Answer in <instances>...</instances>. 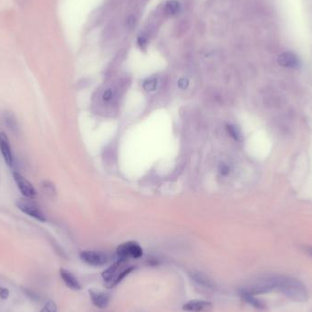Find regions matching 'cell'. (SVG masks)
I'll list each match as a JSON object with an SVG mask.
<instances>
[{
    "label": "cell",
    "instance_id": "6da1fadb",
    "mask_svg": "<svg viewBox=\"0 0 312 312\" xmlns=\"http://www.w3.org/2000/svg\"><path fill=\"white\" fill-rule=\"evenodd\" d=\"M276 290L295 302H305L309 297L304 284L292 276L278 275Z\"/></svg>",
    "mask_w": 312,
    "mask_h": 312
},
{
    "label": "cell",
    "instance_id": "7a4b0ae2",
    "mask_svg": "<svg viewBox=\"0 0 312 312\" xmlns=\"http://www.w3.org/2000/svg\"><path fill=\"white\" fill-rule=\"evenodd\" d=\"M135 267L129 264L128 259L119 258L111 265L107 270L102 272V276L104 287L108 289L114 288L119 285L126 276L130 275Z\"/></svg>",
    "mask_w": 312,
    "mask_h": 312
},
{
    "label": "cell",
    "instance_id": "3957f363",
    "mask_svg": "<svg viewBox=\"0 0 312 312\" xmlns=\"http://www.w3.org/2000/svg\"><path fill=\"white\" fill-rule=\"evenodd\" d=\"M277 276V274H263L261 276H256L246 285L242 286V288L255 296L266 294L276 290Z\"/></svg>",
    "mask_w": 312,
    "mask_h": 312
},
{
    "label": "cell",
    "instance_id": "277c9868",
    "mask_svg": "<svg viewBox=\"0 0 312 312\" xmlns=\"http://www.w3.org/2000/svg\"><path fill=\"white\" fill-rule=\"evenodd\" d=\"M16 204H17L18 209L22 211L26 215L31 216V217L35 218V219L40 221V222H45L47 220L45 214L32 201V199L26 198V197L25 198L18 199Z\"/></svg>",
    "mask_w": 312,
    "mask_h": 312
},
{
    "label": "cell",
    "instance_id": "5b68a950",
    "mask_svg": "<svg viewBox=\"0 0 312 312\" xmlns=\"http://www.w3.org/2000/svg\"><path fill=\"white\" fill-rule=\"evenodd\" d=\"M116 255L119 258L129 259V258H142L144 255V251L142 246L136 242H127L118 246L116 249Z\"/></svg>",
    "mask_w": 312,
    "mask_h": 312
},
{
    "label": "cell",
    "instance_id": "8992f818",
    "mask_svg": "<svg viewBox=\"0 0 312 312\" xmlns=\"http://www.w3.org/2000/svg\"><path fill=\"white\" fill-rule=\"evenodd\" d=\"M80 258L84 261L85 263L90 266H94V267H101L103 265L107 264L109 261L108 255L100 251L86 250L80 253Z\"/></svg>",
    "mask_w": 312,
    "mask_h": 312
},
{
    "label": "cell",
    "instance_id": "52a82bcc",
    "mask_svg": "<svg viewBox=\"0 0 312 312\" xmlns=\"http://www.w3.org/2000/svg\"><path fill=\"white\" fill-rule=\"evenodd\" d=\"M14 180L18 186L19 191L22 193L26 198L34 199L37 196V192L35 188L31 185V183L27 180L22 174L14 172L13 173Z\"/></svg>",
    "mask_w": 312,
    "mask_h": 312
},
{
    "label": "cell",
    "instance_id": "ba28073f",
    "mask_svg": "<svg viewBox=\"0 0 312 312\" xmlns=\"http://www.w3.org/2000/svg\"><path fill=\"white\" fill-rule=\"evenodd\" d=\"M189 276L194 282L196 283L201 287H204V288H207L210 290L217 289V284L213 280V278L202 271H198V270L191 271L189 273Z\"/></svg>",
    "mask_w": 312,
    "mask_h": 312
},
{
    "label": "cell",
    "instance_id": "9c48e42d",
    "mask_svg": "<svg viewBox=\"0 0 312 312\" xmlns=\"http://www.w3.org/2000/svg\"><path fill=\"white\" fill-rule=\"evenodd\" d=\"M0 151L2 156L5 159V162L9 167H12L14 160H13L12 150L8 136L5 132L0 133Z\"/></svg>",
    "mask_w": 312,
    "mask_h": 312
},
{
    "label": "cell",
    "instance_id": "30bf717a",
    "mask_svg": "<svg viewBox=\"0 0 312 312\" xmlns=\"http://www.w3.org/2000/svg\"><path fill=\"white\" fill-rule=\"evenodd\" d=\"M90 300L94 306L99 309H105L111 300V294L106 291L90 289Z\"/></svg>",
    "mask_w": 312,
    "mask_h": 312
},
{
    "label": "cell",
    "instance_id": "8fae6325",
    "mask_svg": "<svg viewBox=\"0 0 312 312\" xmlns=\"http://www.w3.org/2000/svg\"><path fill=\"white\" fill-rule=\"evenodd\" d=\"M277 62L280 66L285 68H291V69H297L300 67V59L294 52L287 51L283 52L282 54L278 56Z\"/></svg>",
    "mask_w": 312,
    "mask_h": 312
},
{
    "label": "cell",
    "instance_id": "7c38bea8",
    "mask_svg": "<svg viewBox=\"0 0 312 312\" xmlns=\"http://www.w3.org/2000/svg\"><path fill=\"white\" fill-rule=\"evenodd\" d=\"M212 307L209 301L203 300H192L183 305V310L188 312H203Z\"/></svg>",
    "mask_w": 312,
    "mask_h": 312
},
{
    "label": "cell",
    "instance_id": "4fadbf2b",
    "mask_svg": "<svg viewBox=\"0 0 312 312\" xmlns=\"http://www.w3.org/2000/svg\"><path fill=\"white\" fill-rule=\"evenodd\" d=\"M237 292H238V295H239V297L242 299V300H244L246 303L249 304L253 308H255L257 310H264L265 308H266V305H265L263 301L258 300L255 295L251 294L250 292H248L245 288L240 287V288H238Z\"/></svg>",
    "mask_w": 312,
    "mask_h": 312
},
{
    "label": "cell",
    "instance_id": "5bb4252c",
    "mask_svg": "<svg viewBox=\"0 0 312 312\" xmlns=\"http://www.w3.org/2000/svg\"><path fill=\"white\" fill-rule=\"evenodd\" d=\"M60 275L61 279L63 280V282L65 283L67 287L71 288L72 290H76L78 291L81 289V285L78 282V279L76 278V276L72 274V272H70L69 270L65 269H60Z\"/></svg>",
    "mask_w": 312,
    "mask_h": 312
},
{
    "label": "cell",
    "instance_id": "9a60e30c",
    "mask_svg": "<svg viewBox=\"0 0 312 312\" xmlns=\"http://www.w3.org/2000/svg\"><path fill=\"white\" fill-rule=\"evenodd\" d=\"M3 119H4L5 124L7 126V128L13 133L18 134L19 132V125H18V120H17L15 114H13L12 112L6 111L3 114Z\"/></svg>",
    "mask_w": 312,
    "mask_h": 312
},
{
    "label": "cell",
    "instance_id": "2e32d148",
    "mask_svg": "<svg viewBox=\"0 0 312 312\" xmlns=\"http://www.w3.org/2000/svg\"><path fill=\"white\" fill-rule=\"evenodd\" d=\"M180 10V4L176 0L168 1L165 5V13L169 16H174Z\"/></svg>",
    "mask_w": 312,
    "mask_h": 312
},
{
    "label": "cell",
    "instance_id": "e0dca14e",
    "mask_svg": "<svg viewBox=\"0 0 312 312\" xmlns=\"http://www.w3.org/2000/svg\"><path fill=\"white\" fill-rule=\"evenodd\" d=\"M42 188L46 195H48L49 197H55L57 195V190L54 184L50 181H43Z\"/></svg>",
    "mask_w": 312,
    "mask_h": 312
},
{
    "label": "cell",
    "instance_id": "ac0fdd59",
    "mask_svg": "<svg viewBox=\"0 0 312 312\" xmlns=\"http://www.w3.org/2000/svg\"><path fill=\"white\" fill-rule=\"evenodd\" d=\"M227 131H228V133H229V135H230L232 138L234 139L235 141H237V142L242 141L243 136H242L241 131L237 127L235 126V125L228 124V125H227Z\"/></svg>",
    "mask_w": 312,
    "mask_h": 312
},
{
    "label": "cell",
    "instance_id": "d6986e66",
    "mask_svg": "<svg viewBox=\"0 0 312 312\" xmlns=\"http://www.w3.org/2000/svg\"><path fill=\"white\" fill-rule=\"evenodd\" d=\"M157 87V79L156 78H150L146 79L144 82V89L146 91H154Z\"/></svg>",
    "mask_w": 312,
    "mask_h": 312
},
{
    "label": "cell",
    "instance_id": "ffe728a7",
    "mask_svg": "<svg viewBox=\"0 0 312 312\" xmlns=\"http://www.w3.org/2000/svg\"><path fill=\"white\" fill-rule=\"evenodd\" d=\"M57 305L53 300H48L39 312H57Z\"/></svg>",
    "mask_w": 312,
    "mask_h": 312
},
{
    "label": "cell",
    "instance_id": "44dd1931",
    "mask_svg": "<svg viewBox=\"0 0 312 312\" xmlns=\"http://www.w3.org/2000/svg\"><path fill=\"white\" fill-rule=\"evenodd\" d=\"M102 101L106 103L113 102L114 99V91L112 89H107L102 92Z\"/></svg>",
    "mask_w": 312,
    "mask_h": 312
},
{
    "label": "cell",
    "instance_id": "7402d4cb",
    "mask_svg": "<svg viewBox=\"0 0 312 312\" xmlns=\"http://www.w3.org/2000/svg\"><path fill=\"white\" fill-rule=\"evenodd\" d=\"M300 249L303 251V252L307 254L308 256H310V257H312V246H306V245H304V246H300Z\"/></svg>",
    "mask_w": 312,
    "mask_h": 312
},
{
    "label": "cell",
    "instance_id": "603a6c76",
    "mask_svg": "<svg viewBox=\"0 0 312 312\" xmlns=\"http://www.w3.org/2000/svg\"><path fill=\"white\" fill-rule=\"evenodd\" d=\"M8 296H9V290L7 288L0 287V298L7 299Z\"/></svg>",
    "mask_w": 312,
    "mask_h": 312
},
{
    "label": "cell",
    "instance_id": "cb8c5ba5",
    "mask_svg": "<svg viewBox=\"0 0 312 312\" xmlns=\"http://www.w3.org/2000/svg\"><path fill=\"white\" fill-rule=\"evenodd\" d=\"M135 24V18L133 16H131L129 18H127L126 25L129 28H132Z\"/></svg>",
    "mask_w": 312,
    "mask_h": 312
},
{
    "label": "cell",
    "instance_id": "d4e9b609",
    "mask_svg": "<svg viewBox=\"0 0 312 312\" xmlns=\"http://www.w3.org/2000/svg\"><path fill=\"white\" fill-rule=\"evenodd\" d=\"M138 44L140 45V47H141V48H144V47H145V46H146V44H147V40H146V39H145L144 37H139Z\"/></svg>",
    "mask_w": 312,
    "mask_h": 312
},
{
    "label": "cell",
    "instance_id": "484cf974",
    "mask_svg": "<svg viewBox=\"0 0 312 312\" xmlns=\"http://www.w3.org/2000/svg\"><path fill=\"white\" fill-rule=\"evenodd\" d=\"M220 173L224 174V175H226V174H228L229 173V168L227 165H223V166H221V169H220Z\"/></svg>",
    "mask_w": 312,
    "mask_h": 312
}]
</instances>
